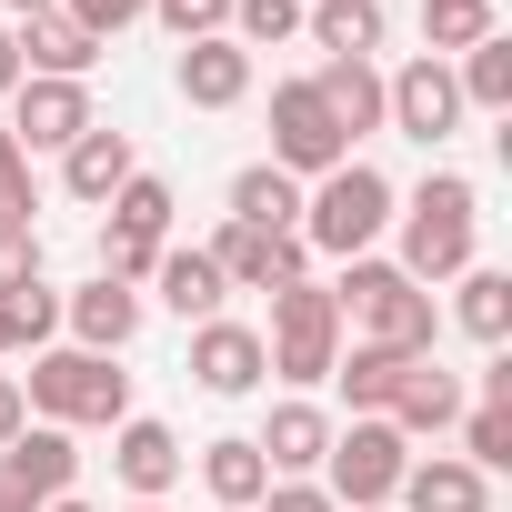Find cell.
Instances as JSON below:
<instances>
[{
    "label": "cell",
    "instance_id": "603a6c76",
    "mask_svg": "<svg viewBox=\"0 0 512 512\" xmlns=\"http://www.w3.org/2000/svg\"><path fill=\"white\" fill-rule=\"evenodd\" d=\"M151 282H161V302L181 312V322H221V272H211V251H161L151 262Z\"/></svg>",
    "mask_w": 512,
    "mask_h": 512
},
{
    "label": "cell",
    "instance_id": "5b68a950",
    "mask_svg": "<svg viewBox=\"0 0 512 512\" xmlns=\"http://www.w3.org/2000/svg\"><path fill=\"white\" fill-rule=\"evenodd\" d=\"M272 372L282 382H332V362H342V302L322 292V282H292V292H272Z\"/></svg>",
    "mask_w": 512,
    "mask_h": 512
},
{
    "label": "cell",
    "instance_id": "60d3db41",
    "mask_svg": "<svg viewBox=\"0 0 512 512\" xmlns=\"http://www.w3.org/2000/svg\"><path fill=\"white\" fill-rule=\"evenodd\" d=\"M11 11H21V21H31V11H61V0H11Z\"/></svg>",
    "mask_w": 512,
    "mask_h": 512
},
{
    "label": "cell",
    "instance_id": "ee69618b",
    "mask_svg": "<svg viewBox=\"0 0 512 512\" xmlns=\"http://www.w3.org/2000/svg\"><path fill=\"white\" fill-rule=\"evenodd\" d=\"M362 512H392V502H362Z\"/></svg>",
    "mask_w": 512,
    "mask_h": 512
},
{
    "label": "cell",
    "instance_id": "ffe728a7",
    "mask_svg": "<svg viewBox=\"0 0 512 512\" xmlns=\"http://www.w3.org/2000/svg\"><path fill=\"white\" fill-rule=\"evenodd\" d=\"M231 221H251V231H302V181H292L282 161H251V171L231 181Z\"/></svg>",
    "mask_w": 512,
    "mask_h": 512
},
{
    "label": "cell",
    "instance_id": "8992f818",
    "mask_svg": "<svg viewBox=\"0 0 512 512\" xmlns=\"http://www.w3.org/2000/svg\"><path fill=\"white\" fill-rule=\"evenodd\" d=\"M322 462H332V502H352V512H362V502H392V492H402V472H412V442H402V432L372 412V422L332 432V452H322Z\"/></svg>",
    "mask_w": 512,
    "mask_h": 512
},
{
    "label": "cell",
    "instance_id": "f35d334b",
    "mask_svg": "<svg viewBox=\"0 0 512 512\" xmlns=\"http://www.w3.org/2000/svg\"><path fill=\"white\" fill-rule=\"evenodd\" d=\"M21 91V51H11V31H0V101Z\"/></svg>",
    "mask_w": 512,
    "mask_h": 512
},
{
    "label": "cell",
    "instance_id": "b9f144b4",
    "mask_svg": "<svg viewBox=\"0 0 512 512\" xmlns=\"http://www.w3.org/2000/svg\"><path fill=\"white\" fill-rule=\"evenodd\" d=\"M41 512H91V502H71V492H61V502H41Z\"/></svg>",
    "mask_w": 512,
    "mask_h": 512
},
{
    "label": "cell",
    "instance_id": "7a4b0ae2",
    "mask_svg": "<svg viewBox=\"0 0 512 512\" xmlns=\"http://www.w3.org/2000/svg\"><path fill=\"white\" fill-rule=\"evenodd\" d=\"M332 302H342V312L362 322V342H372V352L432 362V332H442V322H432V292H422V282H402L392 262H352Z\"/></svg>",
    "mask_w": 512,
    "mask_h": 512
},
{
    "label": "cell",
    "instance_id": "f1b7e54d",
    "mask_svg": "<svg viewBox=\"0 0 512 512\" xmlns=\"http://www.w3.org/2000/svg\"><path fill=\"white\" fill-rule=\"evenodd\" d=\"M462 332L502 352V332H512V272H462Z\"/></svg>",
    "mask_w": 512,
    "mask_h": 512
},
{
    "label": "cell",
    "instance_id": "3957f363",
    "mask_svg": "<svg viewBox=\"0 0 512 512\" xmlns=\"http://www.w3.org/2000/svg\"><path fill=\"white\" fill-rule=\"evenodd\" d=\"M382 221H392V181H382L372 161H342V171H322V191L302 201V251L362 262V251L382 241Z\"/></svg>",
    "mask_w": 512,
    "mask_h": 512
},
{
    "label": "cell",
    "instance_id": "30bf717a",
    "mask_svg": "<svg viewBox=\"0 0 512 512\" xmlns=\"http://www.w3.org/2000/svg\"><path fill=\"white\" fill-rule=\"evenodd\" d=\"M302 231H251V221H231L221 241H211V272L231 282V292H292L302 282Z\"/></svg>",
    "mask_w": 512,
    "mask_h": 512
},
{
    "label": "cell",
    "instance_id": "4fadbf2b",
    "mask_svg": "<svg viewBox=\"0 0 512 512\" xmlns=\"http://www.w3.org/2000/svg\"><path fill=\"white\" fill-rule=\"evenodd\" d=\"M191 372H201V392H251V382H262L272 372V352H262V332H251V322H201L191 332Z\"/></svg>",
    "mask_w": 512,
    "mask_h": 512
},
{
    "label": "cell",
    "instance_id": "8d00e7d4",
    "mask_svg": "<svg viewBox=\"0 0 512 512\" xmlns=\"http://www.w3.org/2000/svg\"><path fill=\"white\" fill-rule=\"evenodd\" d=\"M262 512H342V502H332V492H312V482H272V492H262Z\"/></svg>",
    "mask_w": 512,
    "mask_h": 512
},
{
    "label": "cell",
    "instance_id": "6da1fadb",
    "mask_svg": "<svg viewBox=\"0 0 512 512\" xmlns=\"http://www.w3.org/2000/svg\"><path fill=\"white\" fill-rule=\"evenodd\" d=\"M472 221H482V201H472V181L462 171H432L422 191H412V211H402V282H452V272H472Z\"/></svg>",
    "mask_w": 512,
    "mask_h": 512
},
{
    "label": "cell",
    "instance_id": "74e56055",
    "mask_svg": "<svg viewBox=\"0 0 512 512\" xmlns=\"http://www.w3.org/2000/svg\"><path fill=\"white\" fill-rule=\"evenodd\" d=\"M21 422H31V402H21V382H11V372H0V442H11Z\"/></svg>",
    "mask_w": 512,
    "mask_h": 512
},
{
    "label": "cell",
    "instance_id": "d4e9b609",
    "mask_svg": "<svg viewBox=\"0 0 512 512\" xmlns=\"http://www.w3.org/2000/svg\"><path fill=\"white\" fill-rule=\"evenodd\" d=\"M322 452H332V422H322L312 402H282L272 432H262V462H272V472H312Z\"/></svg>",
    "mask_w": 512,
    "mask_h": 512
},
{
    "label": "cell",
    "instance_id": "d6a6232c",
    "mask_svg": "<svg viewBox=\"0 0 512 512\" xmlns=\"http://www.w3.org/2000/svg\"><path fill=\"white\" fill-rule=\"evenodd\" d=\"M0 231H31V161L11 131H0Z\"/></svg>",
    "mask_w": 512,
    "mask_h": 512
},
{
    "label": "cell",
    "instance_id": "e575fe53",
    "mask_svg": "<svg viewBox=\"0 0 512 512\" xmlns=\"http://www.w3.org/2000/svg\"><path fill=\"white\" fill-rule=\"evenodd\" d=\"M21 282H41V241L31 231H0V302H11Z\"/></svg>",
    "mask_w": 512,
    "mask_h": 512
},
{
    "label": "cell",
    "instance_id": "ac0fdd59",
    "mask_svg": "<svg viewBox=\"0 0 512 512\" xmlns=\"http://www.w3.org/2000/svg\"><path fill=\"white\" fill-rule=\"evenodd\" d=\"M61 322L81 332V352H121V342L141 332V292H131V282H91V292L61 302Z\"/></svg>",
    "mask_w": 512,
    "mask_h": 512
},
{
    "label": "cell",
    "instance_id": "1f68e13d",
    "mask_svg": "<svg viewBox=\"0 0 512 512\" xmlns=\"http://www.w3.org/2000/svg\"><path fill=\"white\" fill-rule=\"evenodd\" d=\"M151 21L191 51V41H221V31H231V0H151Z\"/></svg>",
    "mask_w": 512,
    "mask_h": 512
},
{
    "label": "cell",
    "instance_id": "d590c367",
    "mask_svg": "<svg viewBox=\"0 0 512 512\" xmlns=\"http://www.w3.org/2000/svg\"><path fill=\"white\" fill-rule=\"evenodd\" d=\"M51 322H61V302H51V282H21V292H11V332H21V342H41Z\"/></svg>",
    "mask_w": 512,
    "mask_h": 512
},
{
    "label": "cell",
    "instance_id": "e0dca14e",
    "mask_svg": "<svg viewBox=\"0 0 512 512\" xmlns=\"http://www.w3.org/2000/svg\"><path fill=\"white\" fill-rule=\"evenodd\" d=\"M241 91H251V51L241 41H191L181 51V101L191 111H231Z\"/></svg>",
    "mask_w": 512,
    "mask_h": 512
},
{
    "label": "cell",
    "instance_id": "f6af8a7d",
    "mask_svg": "<svg viewBox=\"0 0 512 512\" xmlns=\"http://www.w3.org/2000/svg\"><path fill=\"white\" fill-rule=\"evenodd\" d=\"M131 512H161V502H131Z\"/></svg>",
    "mask_w": 512,
    "mask_h": 512
},
{
    "label": "cell",
    "instance_id": "83f0119b",
    "mask_svg": "<svg viewBox=\"0 0 512 512\" xmlns=\"http://www.w3.org/2000/svg\"><path fill=\"white\" fill-rule=\"evenodd\" d=\"M452 91L472 101V111H512V41L492 31V41H472V61L452 71Z\"/></svg>",
    "mask_w": 512,
    "mask_h": 512
},
{
    "label": "cell",
    "instance_id": "52a82bcc",
    "mask_svg": "<svg viewBox=\"0 0 512 512\" xmlns=\"http://www.w3.org/2000/svg\"><path fill=\"white\" fill-rule=\"evenodd\" d=\"M161 231H171V191L151 171H131L111 191V231H101V282H141L161 262Z\"/></svg>",
    "mask_w": 512,
    "mask_h": 512
},
{
    "label": "cell",
    "instance_id": "9a60e30c",
    "mask_svg": "<svg viewBox=\"0 0 512 512\" xmlns=\"http://www.w3.org/2000/svg\"><path fill=\"white\" fill-rule=\"evenodd\" d=\"M382 422H392V432H402V442H422V432H452V422H462V382H452V372H442V362H412V372H402V392H392V412H382Z\"/></svg>",
    "mask_w": 512,
    "mask_h": 512
},
{
    "label": "cell",
    "instance_id": "f546056e",
    "mask_svg": "<svg viewBox=\"0 0 512 512\" xmlns=\"http://www.w3.org/2000/svg\"><path fill=\"white\" fill-rule=\"evenodd\" d=\"M422 41H432V61L492 41V0H422Z\"/></svg>",
    "mask_w": 512,
    "mask_h": 512
},
{
    "label": "cell",
    "instance_id": "d6986e66",
    "mask_svg": "<svg viewBox=\"0 0 512 512\" xmlns=\"http://www.w3.org/2000/svg\"><path fill=\"white\" fill-rule=\"evenodd\" d=\"M131 171H141V161H131V141H121V131H101V121H91L71 151H61V181H71V201H111Z\"/></svg>",
    "mask_w": 512,
    "mask_h": 512
},
{
    "label": "cell",
    "instance_id": "4dcf8cb0",
    "mask_svg": "<svg viewBox=\"0 0 512 512\" xmlns=\"http://www.w3.org/2000/svg\"><path fill=\"white\" fill-rule=\"evenodd\" d=\"M292 31H302V0H231V41L241 51H272Z\"/></svg>",
    "mask_w": 512,
    "mask_h": 512
},
{
    "label": "cell",
    "instance_id": "277c9868",
    "mask_svg": "<svg viewBox=\"0 0 512 512\" xmlns=\"http://www.w3.org/2000/svg\"><path fill=\"white\" fill-rule=\"evenodd\" d=\"M21 402L41 412V422H131V372H111V352H41L31 362V382H21Z\"/></svg>",
    "mask_w": 512,
    "mask_h": 512
},
{
    "label": "cell",
    "instance_id": "44dd1931",
    "mask_svg": "<svg viewBox=\"0 0 512 512\" xmlns=\"http://www.w3.org/2000/svg\"><path fill=\"white\" fill-rule=\"evenodd\" d=\"M322 111L342 121V141H362V131H382V71L372 61H322Z\"/></svg>",
    "mask_w": 512,
    "mask_h": 512
},
{
    "label": "cell",
    "instance_id": "ba28073f",
    "mask_svg": "<svg viewBox=\"0 0 512 512\" xmlns=\"http://www.w3.org/2000/svg\"><path fill=\"white\" fill-rule=\"evenodd\" d=\"M272 161L302 181V171H342L352 161V141H342V121L322 111V91L312 81H282L272 91Z\"/></svg>",
    "mask_w": 512,
    "mask_h": 512
},
{
    "label": "cell",
    "instance_id": "484cf974",
    "mask_svg": "<svg viewBox=\"0 0 512 512\" xmlns=\"http://www.w3.org/2000/svg\"><path fill=\"white\" fill-rule=\"evenodd\" d=\"M312 41H322L332 61L382 51V0H322V11H312Z\"/></svg>",
    "mask_w": 512,
    "mask_h": 512
},
{
    "label": "cell",
    "instance_id": "7402d4cb",
    "mask_svg": "<svg viewBox=\"0 0 512 512\" xmlns=\"http://www.w3.org/2000/svg\"><path fill=\"white\" fill-rule=\"evenodd\" d=\"M201 482H211V502H221V512H251V502L272 492V462H262V442H241V432H231V442H211V452H201Z\"/></svg>",
    "mask_w": 512,
    "mask_h": 512
},
{
    "label": "cell",
    "instance_id": "cb8c5ba5",
    "mask_svg": "<svg viewBox=\"0 0 512 512\" xmlns=\"http://www.w3.org/2000/svg\"><path fill=\"white\" fill-rule=\"evenodd\" d=\"M482 472L472 462H412L402 472V512H482Z\"/></svg>",
    "mask_w": 512,
    "mask_h": 512
},
{
    "label": "cell",
    "instance_id": "7c38bea8",
    "mask_svg": "<svg viewBox=\"0 0 512 512\" xmlns=\"http://www.w3.org/2000/svg\"><path fill=\"white\" fill-rule=\"evenodd\" d=\"M382 121H392V131H412V141H442V131L462 121V91H452V71H442L432 51H422L412 71H392V81H382Z\"/></svg>",
    "mask_w": 512,
    "mask_h": 512
},
{
    "label": "cell",
    "instance_id": "2e32d148",
    "mask_svg": "<svg viewBox=\"0 0 512 512\" xmlns=\"http://www.w3.org/2000/svg\"><path fill=\"white\" fill-rule=\"evenodd\" d=\"M111 462H121V482H131L141 502H161V492L181 482V442H171V422H141V412L111 432Z\"/></svg>",
    "mask_w": 512,
    "mask_h": 512
},
{
    "label": "cell",
    "instance_id": "7bdbcfd3",
    "mask_svg": "<svg viewBox=\"0 0 512 512\" xmlns=\"http://www.w3.org/2000/svg\"><path fill=\"white\" fill-rule=\"evenodd\" d=\"M0 512H21V502H11V492H0Z\"/></svg>",
    "mask_w": 512,
    "mask_h": 512
},
{
    "label": "cell",
    "instance_id": "4316f807",
    "mask_svg": "<svg viewBox=\"0 0 512 512\" xmlns=\"http://www.w3.org/2000/svg\"><path fill=\"white\" fill-rule=\"evenodd\" d=\"M402 372H412V362H402V352H372V342H362L352 362H332V382L352 392V412H362V422H372V412H392V392H402Z\"/></svg>",
    "mask_w": 512,
    "mask_h": 512
},
{
    "label": "cell",
    "instance_id": "ab89813d",
    "mask_svg": "<svg viewBox=\"0 0 512 512\" xmlns=\"http://www.w3.org/2000/svg\"><path fill=\"white\" fill-rule=\"evenodd\" d=\"M11 342H21V332H11V302H0V352H11Z\"/></svg>",
    "mask_w": 512,
    "mask_h": 512
},
{
    "label": "cell",
    "instance_id": "8fae6325",
    "mask_svg": "<svg viewBox=\"0 0 512 512\" xmlns=\"http://www.w3.org/2000/svg\"><path fill=\"white\" fill-rule=\"evenodd\" d=\"M0 131L21 141V161H31V151H71V141L91 131V91H81V81H21Z\"/></svg>",
    "mask_w": 512,
    "mask_h": 512
},
{
    "label": "cell",
    "instance_id": "9c48e42d",
    "mask_svg": "<svg viewBox=\"0 0 512 512\" xmlns=\"http://www.w3.org/2000/svg\"><path fill=\"white\" fill-rule=\"evenodd\" d=\"M71 472H81V452H71V432H61V422H21L11 442H0V492H11L21 512L61 502V492H71Z\"/></svg>",
    "mask_w": 512,
    "mask_h": 512
},
{
    "label": "cell",
    "instance_id": "5bb4252c",
    "mask_svg": "<svg viewBox=\"0 0 512 512\" xmlns=\"http://www.w3.org/2000/svg\"><path fill=\"white\" fill-rule=\"evenodd\" d=\"M11 51H21V81H81L101 61V41L61 11H31V31H11Z\"/></svg>",
    "mask_w": 512,
    "mask_h": 512
},
{
    "label": "cell",
    "instance_id": "836d02e7",
    "mask_svg": "<svg viewBox=\"0 0 512 512\" xmlns=\"http://www.w3.org/2000/svg\"><path fill=\"white\" fill-rule=\"evenodd\" d=\"M141 11H151V0H61V21H81L91 41H111V31H131Z\"/></svg>",
    "mask_w": 512,
    "mask_h": 512
}]
</instances>
